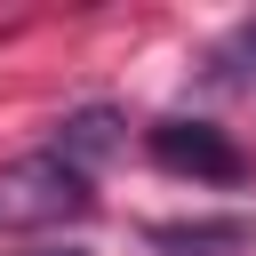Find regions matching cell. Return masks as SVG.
Returning a JSON list of instances; mask_svg holds the SVG:
<instances>
[{
	"instance_id": "1",
	"label": "cell",
	"mask_w": 256,
	"mask_h": 256,
	"mask_svg": "<svg viewBox=\"0 0 256 256\" xmlns=\"http://www.w3.org/2000/svg\"><path fill=\"white\" fill-rule=\"evenodd\" d=\"M88 208H96V184H88V168H72L56 144L32 152V160H16V168L0 176V224H8V232L72 224V216H88Z\"/></svg>"
},
{
	"instance_id": "2",
	"label": "cell",
	"mask_w": 256,
	"mask_h": 256,
	"mask_svg": "<svg viewBox=\"0 0 256 256\" xmlns=\"http://www.w3.org/2000/svg\"><path fill=\"white\" fill-rule=\"evenodd\" d=\"M144 152H152V168H168V176H192V184H248V152L224 136V128H208V120H152L144 128Z\"/></svg>"
},
{
	"instance_id": "3",
	"label": "cell",
	"mask_w": 256,
	"mask_h": 256,
	"mask_svg": "<svg viewBox=\"0 0 256 256\" xmlns=\"http://www.w3.org/2000/svg\"><path fill=\"white\" fill-rule=\"evenodd\" d=\"M144 240L160 256H248L256 248V224L248 216H176V224H152Z\"/></svg>"
},
{
	"instance_id": "4",
	"label": "cell",
	"mask_w": 256,
	"mask_h": 256,
	"mask_svg": "<svg viewBox=\"0 0 256 256\" xmlns=\"http://www.w3.org/2000/svg\"><path fill=\"white\" fill-rule=\"evenodd\" d=\"M120 144H128V120H120L112 104H80V112H64V120H56V152H64L72 168L112 160Z\"/></svg>"
},
{
	"instance_id": "5",
	"label": "cell",
	"mask_w": 256,
	"mask_h": 256,
	"mask_svg": "<svg viewBox=\"0 0 256 256\" xmlns=\"http://www.w3.org/2000/svg\"><path fill=\"white\" fill-rule=\"evenodd\" d=\"M224 64H232L224 80H256V16H248V24L232 32V48H224Z\"/></svg>"
},
{
	"instance_id": "6",
	"label": "cell",
	"mask_w": 256,
	"mask_h": 256,
	"mask_svg": "<svg viewBox=\"0 0 256 256\" xmlns=\"http://www.w3.org/2000/svg\"><path fill=\"white\" fill-rule=\"evenodd\" d=\"M32 256H88V248H80V240H64V248H32Z\"/></svg>"
}]
</instances>
